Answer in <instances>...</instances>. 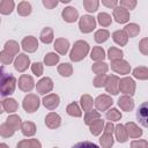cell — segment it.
Returning <instances> with one entry per match:
<instances>
[{
  "mask_svg": "<svg viewBox=\"0 0 148 148\" xmlns=\"http://www.w3.org/2000/svg\"><path fill=\"white\" fill-rule=\"evenodd\" d=\"M16 80L13 74L8 73L3 66H0V98L14 92Z\"/></svg>",
  "mask_w": 148,
  "mask_h": 148,
  "instance_id": "1",
  "label": "cell"
},
{
  "mask_svg": "<svg viewBox=\"0 0 148 148\" xmlns=\"http://www.w3.org/2000/svg\"><path fill=\"white\" fill-rule=\"evenodd\" d=\"M88 51H89L88 43L84 40H77L73 46V50L69 54V58L73 61H80L87 56Z\"/></svg>",
  "mask_w": 148,
  "mask_h": 148,
  "instance_id": "2",
  "label": "cell"
},
{
  "mask_svg": "<svg viewBox=\"0 0 148 148\" xmlns=\"http://www.w3.org/2000/svg\"><path fill=\"white\" fill-rule=\"evenodd\" d=\"M113 128L114 126L112 125V123H108L104 127V132H103V135L101 136L99 139V142L102 145L103 148H111V146L113 145V138H112V133H113Z\"/></svg>",
  "mask_w": 148,
  "mask_h": 148,
  "instance_id": "3",
  "label": "cell"
},
{
  "mask_svg": "<svg viewBox=\"0 0 148 148\" xmlns=\"http://www.w3.org/2000/svg\"><path fill=\"white\" fill-rule=\"evenodd\" d=\"M79 27H80V30L82 32H90L95 29L96 27V21L92 16L90 15H83L81 18H80V22H79Z\"/></svg>",
  "mask_w": 148,
  "mask_h": 148,
  "instance_id": "4",
  "label": "cell"
},
{
  "mask_svg": "<svg viewBox=\"0 0 148 148\" xmlns=\"http://www.w3.org/2000/svg\"><path fill=\"white\" fill-rule=\"evenodd\" d=\"M39 106V99L36 95L34 94H29L28 96L24 97L23 99V109L28 112H34L38 109Z\"/></svg>",
  "mask_w": 148,
  "mask_h": 148,
  "instance_id": "5",
  "label": "cell"
},
{
  "mask_svg": "<svg viewBox=\"0 0 148 148\" xmlns=\"http://www.w3.org/2000/svg\"><path fill=\"white\" fill-rule=\"evenodd\" d=\"M119 90L124 94H130L133 95L135 91V83L131 77H124L121 80H119Z\"/></svg>",
  "mask_w": 148,
  "mask_h": 148,
  "instance_id": "6",
  "label": "cell"
},
{
  "mask_svg": "<svg viewBox=\"0 0 148 148\" xmlns=\"http://www.w3.org/2000/svg\"><path fill=\"white\" fill-rule=\"evenodd\" d=\"M118 84H119V79L116 75L108 76V80H106V83H105V89H106L108 92L113 94V95H117L119 92Z\"/></svg>",
  "mask_w": 148,
  "mask_h": 148,
  "instance_id": "7",
  "label": "cell"
},
{
  "mask_svg": "<svg viewBox=\"0 0 148 148\" xmlns=\"http://www.w3.org/2000/svg\"><path fill=\"white\" fill-rule=\"evenodd\" d=\"M95 105L99 111H105L112 105V99L108 95H99L95 99Z\"/></svg>",
  "mask_w": 148,
  "mask_h": 148,
  "instance_id": "8",
  "label": "cell"
},
{
  "mask_svg": "<svg viewBox=\"0 0 148 148\" xmlns=\"http://www.w3.org/2000/svg\"><path fill=\"white\" fill-rule=\"evenodd\" d=\"M111 68H112L114 72L119 73V74H128V73H130V69H131L128 62L125 61V60H121V59H120V60L112 61V62H111Z\"/></svg>",
  "mask_w": 148,
  "mask_h": 148,
  "instance_id": "9",
  "label": "cell"
},
{
  "mask_svg": "<svg viewBox=\"0 0 148 148\" xmlns=\"http://www.w3.org/2000/svg\"><path fill=\"white\" fill-rule=\"evenodd\" d=\"M36 88H37V91H38L39 94H46V92L51 91L52 88H53L52 80H51L50 77H43L40 81L37 82Z\"/></svg>",
  "mask_w": 148,
  "mask_h": 148,
  "instance_id": "10",
  "label": "cell"
},
{
  "mask_svg": "<svg viewBox=\"0 0 148 148\" xmlns=\"http://www.w3.org/2000/svg\"><path fill=\"white\" fill-rule=\"evenodd\" d=\"M147 116H148V105H147V102H145V103H142L139 106V109L136 111V118H138V120L140 121V124L143 127H147L148 126Z\"/></svg>",
  "mask_w": 148,
  "mask_h": 148,
  "instance_id": "11",
  "label": "cell"
},
{
  "mask_svg": "<svg viewBox=\"0 0 148 148\" xmlns=\"http://www.w3.org/2000/svg\"><path fill=\"white\" fill-rule=\"evenodd\" d=\"M29 62H30L29 57L25 56V54H23V53H21V54H18L17 58L15 59V62H14L15 69H17L18 72H24V71L28 68Z\"/></svg>",
  "mask_w": 148,
  "mask_h": 148,
  "instance_id": "12",
  "label": "cell"
},
{
  "mask_svg": "<svg viewBox=\"0 0 148 148\" xmlns=\"http://www.w3.org/2000/svg\"><path fill=\"white\" fill-rule=\"evenodd\" d=\"M22 47L27 52H35L38 47V42L35 37L28 36L22 40Z\"/></svg>",
  "mask_w": 148,
  "mask_h": 148,
  "instance_id": "13",
  "label": "cell"
},
{
  "mask_svg": "<svg viewBox=\"0 0 148 148\" xmlns=\"http://www.w3.org/2000/svg\"><path fill=\"white\" fill-rule=\"evenodd\" d=\"M113 16H114V18L118 23H125L130 18V13L126 9H124L119 6V7L113 8Z\"/></svg>",
  "mask_w": 148,
  "mask_h": 148,
  "instance_id": "14",
  "label": "cell"
},
{
  "mask_svg": "<svg viewBox=\"0 0 148 148\" xmlns=\"http://www.w3.org/2000/svg\"><path fill=\"white\" fill-rule=\"evenodd\" d=\"M18 88L23 91H30L34 88V80L31 76L23 74L18 79Z\"/></svg>",
  "mask_w": 148,
  "mask_h": 148,
  "instance_id": "15",
  "label": "cell"
},
{
  "mask_svg": "<svg viewBox=\"0 0 148 148\" xmlns=\"http://www.w3.org/2000/svg\"><path fill=\"white\" fill-rule=\"evenodd\" d=\"M43 104H44V106H45L46 109L53 110V109H56V108L59 105V96L56 95V94L47 95V96L44 97Z\"/></svg>",
  "mask_w": 148,
  "mask_h": 148,
  "instance_id": "16",
  "label": "cell"
},
{
  "mask_svg": "<svg viewBox=\"0 0 148 148\" xmlns=\"http://www.w3.org/2000/svg\"><path fill=\"white\" fill-rule=\"evenodd\" d=\"M60 123H61V119L59 117V114L54 113V112H51L46 116L45 118V124L47 127L50 128H57L60 126Z\"/></svg>",
  "mask_w": 148,
  "mask_h": 148,
  "instance_id": "17",
  "label": "cell"
},
{
  "mask_svg": "<svg viewBox=\"0 0 148 148\" xmlns=\"http://www.w3.org/2000/svg\"><path fill=\"white\" fill-rule=\"evenodd\" d=\"M61 15H62V17H64V20L66 22H74V21H76L77 16H79V13H77V10L75 8L67 7V8H65L62 10Z\"/></svg>",
  "mask_w": 148,
  "mask_h": 148,
  "instance_id": "18",
  "label": "cell"
},
{
  "mask_svg": "<svg viewBox=\"0 0 148 148\" xmlns=\"http://www.w3.org/2000/svg\"><path fill=\"white\" fill-rule=\"evenodd\" d=\"M118 105H119L124 111H131V110L133 109V106H134V102H133V99H132L130 96L124 95V96H121V97L119 98Z\"/></svg>",
  "mask_w": 148,
  "mask_h": 148,
  "instance_id": "19",
  "label": "cell"
},
{
  "mask_svg": "<svg viewBox=\"0 0 148 148\" xmlns=\"http://www.w3.org/2000/svg\"><path fill=\"white\" fill-rule=\"evenodd\" d=\"M69 47V43L67 39L65 38H58L54 42V49L60 53V54H66V52L68 51Z\"/></svg>",
  "mask_w": 148,
  "mask_h": 148,
  "instance_id": "20",
  "label": "cell"
},
{
  "mask_svg": "<svg viewBox=\"0 0 148 148\" xmlns=\"http://www.w3.org/2000/svg\"><path fill=\"white\" fill-rule=\"evenodd\" d=\"M125 130H126L127 135H130L131 138H139L142 134V131L134 123H127L125 125Z\"/></svg>",
  "mask_w": 148,
  "mask_h": 148,
  "instance_id": "21",
  "label": "cell"
},
{
  "mask_svg": "<svg viewBox=\"0 0 148 148\" xmlns=\"http://www.w3.org/2000/svg\"><path fill=\"white\" fill-rule=\"evenodd\" d=\"M112 37H113V40L117 44H119L120 46L125 45L127 43V39H128V36L126 35V32L124 30H117V31H114L113 35H112Z\"/></svg>",
  "mask_w": 148,
  "mask_h": 148,
  "instance_id": "22",
  "label": "cell"
},
{
  "mask_svg": "<svg viewBox=\"0 0 148 148\" xmlns=\"http://www.w3.org/2000/svg\"><path fill=\"white\" fill-rule=\"evenodd\" d=\"M17 148H40V142L37 139H28L18 142Z\"/></svg>",
  "mask_w": 148,
  "mask_h": 148,
  "instance_id": "23",
  "label": "cell"
},
{
  "mask_svg": "<svg viewBox=\"0 0 148 148\" xmlns=\"http://www.w3.org/2000/svg\"><path fill=\"white\" fill-rule=\"evenodd\" d=\"M21 130H22V133L25 135V136H31L35 134L36 132V126L34 123L31 121H25L21 125Z\"/></svg>",
  "mask_w": 148,
  "mask_h": 148,
  "instance_id": "24",
  "label": "cell"
},
{
  "mask_svg": "<svg viewBox=\"0 0 148 148\" xmlns=\"http://www.w3.org/2000/svg\"><path fill=\"white\" fill-rule=\"evenodd\" d=\"M2 106H3L5 111H7L8 113H9V112H14V111H16L17 108H18L16 101L13 99V98H6V99L2 102Z\"/></svg>",
  "mask_w": 148,
  "mask_h": 148,
  "instance_id": "25",
  "label": "cell"
},
{
  "mask_svg": "<svg viewBox=\"0 0 148 148\" xmlns=\"http://www.w3.org/2000/svg\"><path fill=\"white\" fill-rule=\"evenodd\" d=\"M104 128V121L102 119H96L90 124V132L94 135H98Z\"/></svg>",
  "mask_w": 148,
  "mask_h": 148,
  "instance_id": "26",
  "label": "cell"
},
{
  "mask_svg": "<svg viewBox=\"0 0 148 148\" xmlns=\"http://www.w3.org/2000/svg\"><path fill=\"white\" fill-rule=\"evenodd\" d=\"M114 131H116V138H117V140L119 142H125L127 140V136L128 135L126 133V130H125V126L124 125H121V124L117 125Z\"/></svg>",
  "mask_w": 148,
  "mask_h": 148,
  "instance_id": "27",
  "label": "cell"
},
{
  "mask_svg": "<svg viewBox=\"0 0 148 148\" xmlns=\"http://www.w3.org/2000/svg\"><path fill=\"white\" fill-rule=\"evenodd\" d=\"M14 8V1L12 0H2L0 1V13L7 15L10 14Z\"/></svg>",
  "mask_w": 148,
  "mask_h": 148,
  "instance_id": "28",
  "label": "cell"
},
{
  "mask_svg": "<svg viewBox=\"0 0 148 148\" xmlns=\"http://www.w3.org/2000/svg\"><path fill=\"white\" fill-rule=\"evenodd\" d=\"M40 40L45 44H49L53 40V31L51 28H44L40 32Z\"/></svg>",
  "mask_w": 148,
  "mask_h": 148,
  "instance_id": "29",
  "label": "cell"
},
{
  "mask_svg": "<svg viewBox=\"0 0 148 148\" xmlns=\"http://www.w3.org/2000/svg\"><path fill=\"white\" fill-rule=\"evenodd\" d=\"M17 12H18L20 15L27 16V15H29L31 13V5L28 1H22L17 6Z\"/></svg>",
  "mask_w": 148,
  "mask_h": 148,
  "instance_id": "30",
  "label": "cell"
},
{
  "mask_svg": "<svg viewBox=\"0 0 148 148\" xmlns=\"http://www.w3.org/2000/svg\"><path fill=\"white\" fill-rule=\"evenodd\" d=\"M5 51H7L9 54H12L14 57L15 54L18 53V44L14 40H8L5 44Z\"/></svg>",
  "mask_w": 148,
  "mask_h": 148,
  "instance_id": "31",
  "label": "cell"
},
{
  "mask_svg": "<svg viewBox=\"0 0 148 148\" xmlns=\"http://www.w3.org/2000/svg\"><path fill=\"white\" fill-rule=\"evenodd\" d=\"M124 31L126 32L127 36H130V37H135V36L139 34L140 28H139V25L135 24V23H130V24H127V25L125 27Z\"/></svg>",
  "mask_w": 148,
  "mask_h": 148,
  "instance_id": "32",
  "label": "cell"
},
{
  "mask_svg": "<svg viewBox=\"0 0 148 148\" xmlns=\"http://www.w3.org/2000/svg\"><path fill=\"white\" fill-rule=\"evenodd\" d=\"M92 72L97 75H104L108 72V65L105 62H96L92 65Z\"/></svg>",
  "mask_w": 148,
  "mask_h": 148,
  "instance_id": "33",
  "label": "cell"
},
{
  "mask_svg": "<svg viewBox=\"0 0 148 148\" xmlns=\"http://www.w3.org/2000/svg\"><path fill=\"white\" fill-rule=\"evenodd\" d=\"M12 128H14L15 131L16 130H18L20 127H21V119H20V117L18 116H15V114H13V116H9L8 118H7V121H6Z\"/></svg>",
  "mask_w": 148,
  "mask_h": 148,
  "instance_id": "34",
  "label": "cell"
},
{
  "mask_svg": "<svg viewBox=\"0 0 148 148\" xmlns=\"http://www.w3.org/2000/svg\"><path fill=\"white\" fill-rule=\"evenodd\" d=\"M92 103H94V101L89 95H83L81 97V105H82V109L84 111H87V112L90 111L92 108Z\"/></svg>",
  "mask_w": 148,
  "mask_h": 148,
  "instance_id": "35",
  "label": "cell"
},
{
  "mask_svg": "<svg viewBox=\"0 0 148 148\" xmlns=\"http://www.w3.org/2000/svg\"><path fill=\"white\" fill-rule=\"evenodd\" d=\"M90 57L94 60H103L104 57H105L104 50L101 46H95V47H92V51H91V56Z\"/></svg>",
  "mask_w": 148,
  "mask_h": 148,
  "instance_id": "36",
  "label": "cell"
},
{
  "mask_svg": "<svg viewBox=\"0 0 148 148\" xmlns=\"http://www.w3.org/2000/svg\"><path fill=\"white\" fill-rule=\"evenodd\" d=\"M99 117H101L99 112L94 111V110H90V111H88V112L86 113V116H84V123H86L87 125H90V124H91L92 121H95L96 119H99Z\"/></svg>",
  "mask_w": 148,
  "mask_h": 148,
  "instance_id": "37",
  "label": "cell"
},
{
  "mask_svg": "<svg viewBox=\"0 0 148 148\" xmlns=\"http://www.w3.org/2000/svg\"><path fill=\"white\" fill-rule=\"evenodd\" d=\"M14 132H15V130L12 128L7 123H5V124H2V125L0 126V135L3 136V138H9V136H12V135L14 134Z\"/></svg>",
  "mask_w": 148,
  "mask_h": 148,
  "instance_id": "38",
  "label": "cell"
},
{
  "mask_svg": "<svg viewBox=\"0 0 148 148\" xmlns=\"http://www.w3.org/2000/svg\"><path fill=\"white\" fill-rule=\"evenodd\" d=\"M133 75L136 77V79H140V80H146L148 77V69L146 67H136L134 71H133Z\"/></svg>",
  "mask_w": 148,
  "mask_h": 148,
  "instance_id": "39",
  "label": "cell"
},
{
  "mask_svg": "<svg viewBox=\"0 0 148 148\" xmlns=\"http://www.w3.org/2000/svg\"><path fill=\"white\" fill-rule=\"evenodd\" d=\"M66 111H67V113H68L69 116H73V117H81V110H80V108H79V105H77L76 103H71V104L67 106Z\"/></svg>",
  "mask_w": 148,
  "mask_h": 148,
  "instance_id": "40",
  "label": "cell"
},
{
  "mask_svg": "<svg viewBox=\"0 0 148 148\" xmlns=\"http://www.w3.org/2000/svg\"><path fill=\"white\" fill-rule=\"evenodd\" d=\"M109 31L108 30H105V29H101V30H98V31H96L95 32V40L97 42V43H103V42H105L108 38H109Z\"/></svg>",
  "mask_w": 148,
  "mask_h": 148,
  "instance_id": "41",
  "label": "cell"
},
{
  "mask_svg": "<svg viewBox=\"0 0 148 148\" xmlns=\"http://www.w3.org/2000/svg\"><path fill=\"white\" fill-rule=\"evenodd\" d=\"M123 57V51L117 49V47H111L109 50V58L110 60L112 61H116V60H120Z\"/></svg>",
  "mask_w": 148,
  "mask_h": 148,
  "instance_id": "42",
  "label": "cell"
},
{
  "mask_svg": "<svg viewBox=\"0 0 148 148\" xmlns=\"http://www.w3.org/2000/svg\"><path fill=\"white\" fill-rule=\"evenodd\" d=\"M98 5H99V2H98L97 0H84V1H83L84 8H86L88 12H90V13L95 12V10L98 8Z\"/></svg>",
  "mask_w": 148,
  "mask_h": 148,
  "instance_id": "43",
  "label": "cell"
},
{
  "mask_svg": "<svg viewBox=\"0 0 148 148\" xmlns=\"http://www.w3.org/2000/svg\"><path fill=\"white\" fill-rule=\"evenodd\" d=\"M58 72L62 76H69L72 74V72H73V68H72V66L69 64H61L58 67Z\"/></svg>",
  "mask_w": 148,
  "mask_h": 148,
  "instance_id": "44",
  "label": "cell"
},
{
  "mask_svg": "<svg viewBox=\"0 0 148 148\" xmlns=\"http://www.w3.org/2000/svg\"><path fill=\"white\" fill-rule=\"evenodd\" d=\"M97 18H98L99 24L103 25V27H108V25L111 24V16L109 14H106V13H99Z\"/></svg>",
  "mask_w": 148,
  "mask_h": 148,
  "instance_id": "45",
  "label": "cell"
},
{
  "mask_svg": "<svg viewBox=\"0 0 148 148\" xmlns=\"http://www.w3.org/2000/svg\"><path fill=\"white\" fill-rule=\"evenodd\" d=\"M44 61L47 66H52V65H56L58 61H59V56H57L56 53H49L45 56L44 58Z\"/></svg>",
  "mask_w": 148,
  "mask_h": 148,
  "instance_id": "46",
  "label": "cell"
},
{
  "mask_svg": "<svg viewBox=\"0 0 148 148\" xmlns=\"http://www.w3.org/2000/svg\"><path fill=\"white\" fill-rule=\"evenodd\" d=\"M106 118L109 119V120H119L120 118H121V113L117 110V109H110L108 112H106Z\"/></svg>",
  "mask_w": 148,
  "mask_h": 148,
  "instance_id": "47",
  "label": "cell"
},
{
  "mask_svg": "<svg viewBox=\"0 0 148 148\" xmlns=\"http://www.w3.org/2000/svg\"><path fill=\"white\" fill-rule=\"evenodd\" d=\"M13 56L12 54H9L7 51H2V52H0V61L3 64V65H8V64H10L12 61H13Z\"/></svg>",
  "mask_w": 148,
  "mask_h": 148,
  "instance_id": "48",
  "label": "cell"
},
{
  "mask_svg": "<svg viewBox=\"0 0 148 148\" xmlns=\"http://www.w3.org/2000/svg\"><path fill=\"white\" fill-rule=\"evenodd\" d=\"M120 7L124 8V9H133L135 6H136V1L135 0H121L119 2Z\"/></svg>",
  "mask_w": 148,
  "mask_h": 148,
  "instance_id": "49",
  "label": "cell"
},
{
  "mask_svg": "<svg viewBox=\"0 0 148 148\" xmlns=\"http://www.w3.org/2000/svg\"><path fill=\"white\" fill-rule=\"evenodd\" d=\"M106 80H108V76L105 74L104 75H97L94 79V86L95 87H103V86H105Z\"/></svg>",
  "mask_w": 148,
  "mask_h": 148,
  "instance_id": "50",
  "label": "cell"
},
{
  "mask_svg": "<svg viewBox=\"0 0 148 148\" xmlns=\"http://www.w3.org/2000/svg\"><path fill=\"white\" fill-rule=\"evenodd\" d=\"M72 148H99V147L90 141H82V142H77Z\"/></svg>",
  "mask_w": 148,
  "mask_h": 148,
  "instance_id": "51",
  "label": "cell"
},
{
  "mask_svg": "<svg viewBox=\"0 0 148 148\" xmlns=\"http://www.w3.org/2000/svg\"><path fill=\"white\" fill-rule=\"evenodd\" d=\"M31 71H32V73H34L35 75L39 76V75L43 74V65H42L40 62H35V64H32V66H31Z\"/></svg>",
  "mask_w": 148,
  "mask_h": 148,
  "instance_id": "52",
  "label": "cell"
},
{
  "mask_svg": "<svg viewBox=\"0 0 148 148\" xmlns=\"http://www.w3.org/2000/svg\"><path fill=\"white\" fill-rule=\"evenodd\" d=\"M132 148H147V141L146 140H136L131 143Z\"/></svg>",
  "mask_w": 148,
  "mask_h": 148,
  "instance_id": "53",
  "label": "cell"
},
{
  "mask_svg": "<svg viewBox=\"0 0 148 148\" xmlns=\"http://www.w3.org/2000/svg\"><path fill=\"white\" fill-rule=\"evenodd\" d=\"M147 43H148V40H147V38H145V39H142V40L140 42V45H139V49H140V51H141L143 54H147V53H148Z\"/></svg>",
  "mask_w": 148,
  "mask_h": 148,
  "instance_id": "54",
  "label": "cell"
},
{
  "mask_svg": "<svg viewBox=\"0 0 148 148\" xmlns=\"http://www.w3.org/2000/svg\"><path fill=\"white\" fill-rule=\"evenodd\" d=\"M43 5H44L46 8L52 9L53 7H56V6L58 5V2H57V1H54V0H53V1H50V0H44V1H43Z\"/></svg>",
  "mask_w": 148,
  "mask_h": 148,
  "instance_id": "55",
  "label": "cell"
},
{
  "mask_svg": "<svg viewBox=\"0 0 148 148\" xmlns=\"http://www.w3.org/2000/svg\"><path fill=\"white\" fill-rule=\"evenodd\" d=\"M102 3L104 5V6H106V7H110V8H114L116 6H117V1L116 0H111V1H108V0H103L102 1Z\"/></svg>",
  "mask_w": 148,
  "mask_h": 148,
  "instance_id": "56",
  "label": "cell"
},
{
  "mask_svg": "<svg viewBox=\"0 0 148 148\" xmlns=\"http://www.w3.org/2000/svg\"><path fill=\"white\" fill-rule=\"evenodd\" d=\"M0 148H8V146L5 143H0Z\"/></svg>",
  "mask_w": 148,
  "mask_h": 148,
  "instance_id": "57",
  "label": "cell"
},
{
  "mask_svg": "<svg viewBox=\"0 0 148 148\" xmlns=\"http://www.w3.org/2000/svg\"><path fill=\"white\" fill-rule=\"evenodd\" d=\"M2 109H3V106H2V103H0V113H2L3 111H2Z\"/></svg>",
  "mask_w": 148,
  "mask_h": 148,
  "instance_id": "58",
  "label": "cell"
}]
</instances>
